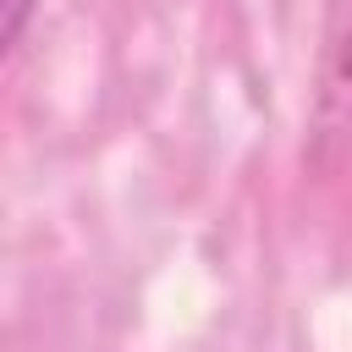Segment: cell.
<instances>
[{"instance_id":"cell-1","label":"cell","mask_w":352,"mask_h":352,"mask_svg":"<svg viewBox=\"0 0 352 352\" xmlns=\"http://www.w3.org/2000/svg\"><path fill=\"white\" fill-rule=\"evenodd\" d=\"M346 165H352V0H324L308 132H302V170L330 182Z\"/></svg>"},{"instance_id":"cell-2","label":"cell","mask_w":352,"mask_h":352,"mask_svg":"<svg viewBox=\"0 0 352 352\" xmlns=\"http://www.w3.org/2000/svg\"><path fill=\"white\" fill-rule=\"evenodd\" d=\"M33 11H38V0H6V16H0V44H6V55L22 44V33H28Z\"/></svg>"}]
</instances>
